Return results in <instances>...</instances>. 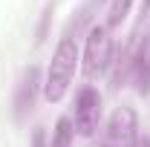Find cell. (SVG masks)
Listing matches in <instances>:
<instances>
[{
	"label": "cell",
	"instance_id": "6",
	"mask_svg": "<svg viewBox=\"0 0 150 147\" xmlns=\"http://www.w3.org/2000/svg\"><path fill=\"white\" fill-rule=\"evenodd\" d=\"M38 90H43V81H40V69L38 66H29L23 78H20L18 90H15V115H26V112L35 107V98H38Z\"/></svg>",
	"mask_w": 150,
	"mask_h": 147
},
{
	"label": "cell",
	"instance_id": "7",
	"mask_svg": "<svg viewBox=\"0 0 150 147\" xmlns=\"http://www.w3.org/2000/svg\"><path fill=\"white\" fill-rule=\"evenodd\" d=\"M75 139V124H72V115H61L55 121V130L49 136V147H72Z\"/></svg>",
	"mask_w": 150,
	"mask_h": 147
},
{
	"label": "cell",
	"instance_id": "11",
	"mask_svg": "<svg viewBox=\"0 0 150 147\" xmlns=\"http://www.w3.org/2000/svg\"><path fill=\"white\" fill-rule=\"evenodd\" d=\"M101 147H112V144H107V141H104V144H101Z\"/></svg>",
	"mask_w": 150,
	"mask_h": 147
},
{
	"label": "cell",
	"instance_id": "2",
	"mask_svg": "<svg viewBox=\"0 0 150 147\" xmlns=\"http://www.w3.org/2000/svg\"><path fill=\"white\" fill-rule=\"evenodd\" d=\"M112 64V37L110 29L104 23H95L87 32V43H84V72L87 78H101Z\"/></svg>",
	"mask_w": 150,
	"mask_h": 147
},
{
	"label": "cell",
	"instance_id": "1",
	"mask_svg": "<svg viewBox=\"0 0 150 147\" xmlns=\"http://www.w3.org/2000/svg\"><path fill=\"white\" fill-rule=\"evenodd\" d=\"M78 64H81L78 43H75L69 35L61 37L58 46H55V52H52V61H49V66H46V78H43V98H46L49 104H58V101L67 95L75 72H78Z\"/></svg>",
	"mask_w": 150,
	"mask_h": 147
},
{
	"label": "cell",
	"instance_id": "9",
	"mask_svg": "<svg viewBox=\"0 0 150 147\" xmlns=\"http://www.w3.org/2000/svg\"><path fill=\"white\" fill-rule=\"evenodd\" d=\"M139 147H150V139H147V136H142V141H139Z\"/></svg>",
	"mask_w": 150,
	"mask_h": 147
},
{
	"label": "cell",
	"instance_id": "10",
	"mask_svg": "<svg viewBox=\"0 0 150 147\" xmlns=\"http://www.w3.org/2000/svg\"><path fill=\"white\" fill-rule=\"evenodd\" d=\"M147 9H150V0H142V15H144Z\"/></svg>",
	"mask_w": 150,
	"mask_h": 147
},
{
	"label": "cell",
	"instance_id": "4",
	"mask_svg": "<svg viewBox=\"0 0 150 147\" xmlns=\"http://www.w3.org/2000/svg\"><path fill=\"white\" fill-rule=\"evenodd\" d=\"M142 141V127L139 115L130 107H118L107 121V144L112 147H139Z\"/></svg>",
	"mask_w": 150,
	"mask_h": 147
},
{
	"label": "cell",
	"instance_id": "5",
	"mask_svg": "<svg viewBox=\"0 0 150 147\" xmlns=\"http://www.w3.org/2000/svg\"><path fill=\"white\" fill-rule=\"evenodd\" d=\"M127 61H124V78L133 84V90L139 92V95H144V92H150V40L144 37L136 49H130L127 52ZM121 81V78H118Z\"/></svg>",
	"mask_w": 150,
	"mask_h": 147
},
{
	"label": "cell",
	"instance_id": "8",
	"mask_svg": "<svg viewBox=\"0 0 150 147\" xmlns=\"http://www.w3.org/2000/svg\"><path fill=\"white\" fill-rule=\"evenodd\" d=\"M130 6H133V0H110V6H107V18H104V26H107V29L121 26L124 18L130 15Z\"/></svg>",
	"mask_w": 150,
	"mask_h": 147
},
{
	"label": "cell",
	"instance_id": "3",
	"mask_svg": "<svg viewBox=\"0 0 150 147\" xmlns=\"http://www.w3.org/2000/svg\"><path fill=\"white\" fill-rule=\"evenodd\" d=\"M75 133H81L84 139L95 136V130L101 127V92L95 87H81L75 95V112H72Z\"/></svg>",
	"mask_w": 150,
	"mask_h": 147
}]
</instances>
